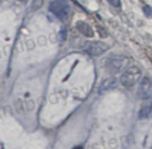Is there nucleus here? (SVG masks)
<instances>
[{
    "mask_svg": "<svg viewBox=\"0 0 152 149\" xmlns=\"http://www.w3.org/2000/svg\"><path fill=\"white\" fill-rule=\"evenodd\" d=\"M49 11L61 21H66L70 14V5L67 0H53L49 4Z\"/></svg>",
    "mask_w": 152,
    "mask_h": 149,
    "instance_id": "f257e3e1",
    "label": "nucleus"
},
{
    "mask_svg": "<svg viewBox=\"0 0 152 149\" xmlns=\"http://www.w3.org/2000/svg\"><path fill=\"white\" fill-rule=\"evenodd\" d=\"M141 75H142L141 70L137 67H135V66L127 68L124 71V73L121 75L120 82L125 88H131V87H133L139 81V79L141 78Z\"/></svg>",
    "mask_w": 152,
    "mask_h": 149,
    "instance_id": "f03ea898",
    "label": "nucleus"
},
{
    "mask_svg": "<svg viewBox=\"0 0 152 149\" xmlns=\"http://www.w3.org/2000/svg\"><path fill=\"white\" fill-rule=\"evenodd\" d=\"M129 63V59L123 55H114L110 57V59H106V69L110 72V73H119L122 71L123 69L127 67Z\"/></svg>",
    "mask_w": 152,
    "mask_h": 149,
    "instance_id": "7ed1b4c3",
    "label": "nucleus"
},
{
    "mask_svg": "<svg viewBox=\"0 0 152 149\" xmlns=\"http://www.w3.org/2000/svg\"><path fill=\"white\" fill-rule=\"evenodd\" d=\"M108 48L110 47L105 43L99 42V41H93V42L88 43L87 46L85 47V50L91 55L99 57V55L103 54L104 52H106L108 50Z\"/></svg>",
    "mask_w": 152,
    "mask_h": 149,
    "instance_id": "20e7f679",
    "label": "nucleus"
},
{
    "mask_svg": "<svg viewBox=\"0 0 152 149\" xmlns=\"http://www.w3.org/2000/svg\"><path fill=\"white\" fill-rule=\"evenodd\" d=\"M137 96L144 100L152 96V81L149 77H144L141 80V84L137 89Z\"/></svg>",
    "mask_w": 152,
    "mask_h": 149,
    "instance_id": "39448f33",
    "label": "nucleus"
},
{
    "mask_svg": "<svg viewBox=\"0 0 152 149\" xmlns=\"http://www.w3.org/2000/svg\"><path fill=\"white\" fill-rule=\"evenodd\" d=\"M117 86H118V79L116 77H108L101 84V86L99 88V93L103 94V93L108 92V91L117 88Z\"/></svg>",
    "mask_w": 152,
    "mask_h": 149,
    "instance_id": "423d86ee",
    "label": "nucleus"
},
{
    "mask_svg": "<svg viewBox=\"0 0 152 149\" xmlns=\"http://www.w3.org/2000/svg\"><path fill=\"white\" fill-rule=\"evenodd\" d=\"M152 112V100L150 98L146 99V101L143 103L141 109L139 112V118L140 119H147Z\"/></svg>",
    "mask_w": 152,
    "mask_h": 149,
    "instance_id": "0eeeda50",
    "label": "nucleus"
},
{
    "mask_svg": "<svg viewBox=\"0 0 152 149\" xmlns=\"http://www.w3.org/2000/svg\"><path fill=\"white\" fill-rule=\"evenodd\" d=\"M76 28L78 29L79 32L83 34V36L88 37V38H92L94 37V32L92 29V27L88 23L83 21H77L76 22Z\"/></svg>",
    "mask_w": 152,
    "mask_h": 149,
    "instance_id": "6e6552de",
    "label": "nucleus"
},
{
    "mask_svg": "<svg viewBox=\"0 0 152 149\" xmlns=\"http://www.w3.org/2000/svg\"><path fill=\"white\" fill-rule=\"evenodd\" d=\"M43 2H44V0H34V1H32L31 10L32 11H37V10L42 7Z\"/></svg>",
    "mask_w": 152,
    "mask_h": 149,
    "instance_id": "1a4fd4ad",
    "label": "nucleus"
},
{
    "mask_svg": "<svg viewBox=\"0 0 152 149\" xmlns=\"http://www.w3.org/2000/svg\"><path fill=\"white\" fill-rule=\"evenodd\" d=\"M143 12L147 18H152V7L150 5H145L143 7Z\"/></svg>",
    "mask_w": 152,
    "mask_h": 149,
    "instance_id": "9d476101",
    "label": "nucleus"
},
{
    "mask_svg": "<svg viewBox=\"0 0 152 149\" xmlns=\"http://www.w3.org/2000/svg\"><path fill=\"white\" fill-rule=\"evenodd\" d=\"M107 1L110 5H113V7H121V0H107Z\"/></svg>",
    "mask_w": 152,
    "mask_h": 149,
    "instance_id": "9b49d317",
    "label": "nucleus"
}]
</instances>
